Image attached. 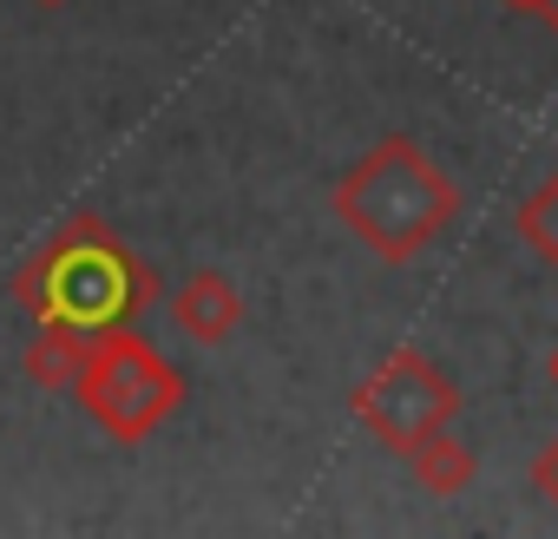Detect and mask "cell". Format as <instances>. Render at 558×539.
<instances>
[{"label":"cell","instance_id":"cell-1","mask_svg":"<svg viewBox=\"0 0 558 539\" xmlns=\"http://www.w3.org/2000/svg\"><path fill=\"white\" fill-rule=\"evenodd\" d=\"M8 290L34 323L99 336V330H119V323H132L158 303V270L145 256H132V243H119V230L106 217L73 211L14 270Z\"/></svg>","mask_w":558,"mask_h":539},{"label":"cell","instance_id":"cell-2","mask_svg":"<svg viewBox=\"0 0 558 539\" xmlns=\"http://www.w3.org/2000/svg\"><path fill=\"white\" fill-rule=\"evenodd\" d=\"M460 211L453 178L414 145V139H381L368 158H355L336 184V217L381 256V263H414Z\"/></svg>","mask_w":558,"mask_h":539},{"label":"cell","instance_id":"cell-3","mask_svg":"<svg viewBox=\"0 0 558 539\" xmlns=\"http://www.w3.org/2000/svg\"><path fill=\"white\" fill-rule=\"evenodd\" d=\"M73 395L86 402V415H93L112 441H145V434H158V428L178 415L184 375H178L145 336H132V323H119V330H99V336H93Z\"/></svg>","mask_w":558,"mask_h":539},{"label":"cell","instance_id":"cell-4","mask_svg":"<svg viewBox=\"0 0 558 539\" xmlns=\"http://www.w3.org/2000/svg\"><path fill=\"white\" fill-rule=\"evenodd\" d=\"M355 421L395 447V454H414L427 434H440L453 421V382L421 356V349H395L362 388H355Z\"/></svg>","mask_w":558,"mask_h":539},{"label":"cell","instance_id":"cell-5","mask_svg":"<svg viewBox=\"0 0 558 539\" xmlns=\"http://www.w3.org/2000/svg\"><path fill=\"white\" fill-rule=\"evenodd\" d=\"M171 323L191 343L217 349V343H230L243 330V297H236V284L223 277V270H191V277L171 290Z\"/></svg>","mask_w":558,"mask_h":539},{"label":"cell","instance_id":"cell-6","mask_svg":"<svg viewBox=\"0 0 558 539\" xmlns=\"http://www.w3.org/2000/svg\"><path fill=\"white\" fill-rule=\"evenodd\" d=\"M86 349H93V336L40 323V336L27 343V382H34V388H53V395H73V382H80V369H86Z\"/></svg>","mask_w":558,"mask_h":539},{"label":"cell","instance_id":"cell-7","mask_svg":"<svg viewBox=\"0 0 558 539\" xmlns=\"http://www.w3.org/2000/svg\"><path fill=\"white\" fill-rule=\"evenodd\" d=\"M408 460H414V474H421V487H427V493H460V487L473 480V447L447 441V428H440V434H427Z\"/></svg>","mask_w":558,"mask_h":539},{"label":"cell","instance_id":"cell-8","mask_svg":"<svg viewBox=\"0 0 558 539\" xmlns=\"http://www.w3.org/2000/svg\"><path fill=\"white\" fill-rule=\"evenodd\" d=\"M519 237H525L532 256L558 263V171L525 191V204H519Z\"/></svg>","mask_w":558,"mask_h":539},{"label":"cell","instance_id":"cell-9","mask_svg":"<svg viewBox=\"0 0 558 539\" xmlns=\"http://www.w3.org/2000/svg\"><path fill=\"white\" fill-rule=\"evenodd\" d=\"M538 493H545V500L558 506V441H551V447L538 454Z\"/></svg>","mask_w":558,"mask_h":539},{"label":"cell","instance_id":"cell-10","mask_svg":"<svg viewBox=\"0 0 558 539\" xmlns=\"http://www.w3.org/2000/svg\"><path fill=\"white\" fill-rule=\"evenodd\" d=\"M532 14H538V21H545L551 34H558V0H532Z\"/></svg>","mask_w":558,"mask_h":539},{"label":"cell","instance_id":"cell-11","mask_svg":"<svg viewBox=\"0 0 558 539\" xmlns=\"http://www.w3.org/2000/svg\"><path fill=\"white\" fill-rule=\"evenodd\" d=\"M34 8H47V14H60V8H73V0H34Z\"/></svg>","mask_w":558,"mask_h":539},{"label":"cell","instance_id":"cell-12","mask_svg":"<svg viewBox=\"0 0 558 539\" xmlns=\"http://www.w3.org/2000/svg\"><path fill=\"white\" fill-rule=\"evenodd\" d=\"M506 8H532V0H506Z\"/></svg>","mask_w":558,"mask_h":539}]
</instances>
